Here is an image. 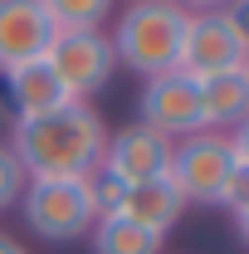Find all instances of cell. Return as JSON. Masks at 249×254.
I'll return each instance as SVG.
<instances>
[{
  "label": "cell",
  "mask_w": 249,
  "mask_h": 254,
  "mask_svg": "<svg viewBox=\"0 0 249 254\" xmlns=\"http://www.w3.org/2000/svg\"><path fill=\"white\" fill-rule=\"evenodd\" d=\"M200 113H205V132H235L249 118V78L245 68H230L215 78H200Z\"/></svg>",
  "instance_id": "obj_11"
},
{
  "label": "cell",
  "mask_w": 249,
  "mask_h": 254,
  "mask_svg": "<svg viewBox=\"0 0 249 254\" xmlns=\"http://www.w3.org/2000/svg\"><path fill=\"white\" fill-rule=\"evenodd\" d=\"M181 210H186V195L171 186V176H156V181H147V186H132L123 200V215L137 225H147V230H156V235H166L171 225L181 220Z\"/></svg>",
  "instance_id": "obj_12"
},
{
  "label": "cell",
  "mask_w": 249,
  "mask_h": 254,
  "mask_svg": "<svg viewBox=\"0 0 249 254\" xmlns=\"http://www.w3.org/2000/svg\"><path fill=\"white\" fill-rule=\"evenodd\" d=\"M235 171V152H230V137L225 132H195V137H181L171 142V186L200 205H220V190H225V176Z\"/></svg>",
  "instance_id": "obj_4"
},
{
  "label": "cell",
  "mask_w": 249,
  "mask_h": 254,
  "mask_svg": "<svg viewBox=\"0 0 249 254\" xmlns=\"http://www.w3.org/2000/svg\"><path fill=\"white\" fill-rule=\"evenodd\" d=\"M54 25L39 0H0V73L20 68L30 59H44L54 44Z\"/></svg>",
  "instance_id": "obj_9"
},
{
  "label": "cell",
  "mask_w": 249,
  "mask_h": 254,
  "mask_svg": "<svg viewBox=\"0 0 249 254\" xmlns=\"http://www.w3.org/2000/svg\"><path fill=\"white\" fill-rule=\"evenodd\" d=\"M166 166H171V142H166L161 132H152V127H142V123L113 132L108 147H103V161H98V171L113 176V181L127 186V190L166 176Z\"/></svg>",
  "instance_id": "obj_8"
},
{
  "label": "cell",
  "mask_w": 249,
  "mask_h": 254,
  "mask_svg": "<svg viewBox=\"0 0 249 254\" xmlns=\"http://www.w3.org/2000/svg\"><path fill=\"white\" fill-rule=\"evenodd\" d=\"M25 181H30V176H25V166H20L15 152L0 142V210H5V205H15V200L25 195Z\"/></svg>",
  "instance_id": "obj_15"
},
{
  "label": "cell",
  "mask_w": 249,
  "mask_h": 254,
  "mask_svg": "<svg viewBox=\"0 0 249 254\" xmlns=\"http://www.w3.org/2000/svg\"><path fill=\"white\" fill-rule=\"evenodd\" d=\"M235 225H240V240L249 245V210H240V215H235Z\"/></svg>",
  "instance_id": "obj_20"
},
{
  "label": "cell",
  "mask_w": 249,
  "mask_h": 254,
  "mask_svg": "<svg viewBox=\"0 0 249 254\" xmlns=\"http://www.w3.org/2000/svg\"><path fill=\"white\" fill-rule=\"evenodd\" d=\"M245 54H249V44L240 39V30L230 25V15H225V10H205V15H190L176 73H186V78L200 83V78H215V73L240 68Z\"/></svg>",
  "instance_id": "obj_6"
},
{
  "label": "cell",
  "mask_w": 249,
  "mask_h": 254,
  "mask_svg": "<svg viewBox=\"0 0 249 254\" xmlns=\"http://www.w3.org/2000/svg\"><path fill=\"white\" fill-rule=\"evenodd\" d=\"M5 93L15 103L20 123L25 118H44V113H54L63 103H73L68 88L59 83V73L49 68V59H30V64H20V68H10L5 73Z\"/></svg>",
  "instance_id": "obj_10"
},
{
  "label": "cell",
  "mask_w": 249,
  "mask_h": 254,
  "mask_svg": "<svg viewBox=\"0 0 249 254\" xmlns=\"http://www.w3.org/2000/svg\"><path fill=\"white\" fill-rule=\"evenodd\" d=\"M39 5H44L49 25L59 34H68V30H103V25H108V10H113V0H39Z\"/></svg>",
  "instance_id": "obj_14"
},
{
  "label": "cell",
  "mask_w": 249,
  "mask_h": 254,
  "mask_svg": "<svg viewBox=\"0 0 249 254\" xmlns=\"http://www.w3.org/2000/svg\"><path fill=\"white\" fill-rule=\"evenodd\" d=\"M108 127L88 103H63L44 118L15 123L10 152L30 181H88L103 161Z\"/></svg>",
  "instance_id": "obj_1"
},
{
  "label": "cell",
  "mask_w": 249,
  "mask_h": 254,
  "mask_svg": "<svg viewBox=\"0 0 249 254\" xmlns=\"http://www.w3.org/2000/svg\"><path fill=\"white\" fill-rule=\"evenodd\" d=\"M230 152H235V161H240V166H249V118L230 132Z\"/></svg>",
  "instance_id": "obj_17"
},
{
  "label": "cell",
  "mask_w": 249,
  "mask_h": 254,
  "mask_svg": "<svg viewBox=\"0 0 249 254\" xmlns=\"http://www.w3.org/2000/svg\"><path fill=\"white\" fill-rule=\"evenodd\" d=\"M220 205H230L235 215H240V210H249V166H240V161H235V171L225 176V190H220Z\"/></svg>",
  "instance_id": "obj_16"
},
{
  "label": "cell",
  "mask_w": 249,
  "mask_h": 254,
  "mask_svg": "<svg viewBox=\"0 0 249 254\" xmlns=\"http://www.w3.org/2000/svg\"><path fill=\"white\" fill-rule=\"evenodd\" d=\"M161 240L166 235L127 220V215L93 220V254H161Z\"/></svg>",
  "instance_id": "obj_13"
},
{
  "label": "cell",
  "mask_w": 249,
  "mask_h": 254,
  "mask_svg": "<svg viewBox=\"0 0 249 254\" xmlns=\"http://www.w3.org/2000/svg\"><path fill=\"white\" fill-rule=\"evenodd\" d=\"M240 68H245V78H249V54H245V64H240Z\"/></svg>",
  "instance_id": "obj_21"
},
{
  "label": "cell",
  "mask_w": 249,
  "mask_h": 254,
  "mask_svg": "<svg viewBox=\"0 0 249 254\" xmlns=\"http://www.w3.org/2000/svg\"><path fill=\"white\" fill-rule=\"evenodd\" d=\"M186 25H190V15L176 0H132L118 15L108 39H113V54H118L123 68L142 73V78H156V73L176 68Z\"/></svg>",
  "instance_id": "obj_2"
},
{
  "label": "cell",
  "mask_w": 249,
  "mask_h": 254,
  "mask_svg": "<svg viewBox=\"0 0 249 254\" xmlns=\"http://www.w3.org/2000/svg\"><path fill=\"white\" fill-rule=\"evenodd\" d=\"M142 127L161 132L166 142H181L205 132V113H200V83L186 73H156L142 88Z\"/></svg>",
  "instance_id": "obj_7"
},
{
  "label": "cell",
  "mask_w": 249,
  "mask_h": 254,
  "mask_svg": "<svg viewBox=\"0 0 249 254\" xmlns=\"http://www.w3.org/2000/svg\"><path fill=\"white\" fill-rule=\"evenodd\" d=\"M0 254H25V250H20V240H15V235H5V230H0Z\"/></svg>",
  "instance_id": "obj_19"
},
{
  "label": "cell",
  "mask_w": 249,
  "mask_h": 254,
  "mask_svg": "<svg viewBox=\"0 0 249 254\" xmlns=\"http://www.w3.org/2000/svg\"><path fill=\"white\" fill-rule=\"evenodd\" d=\"M49 68L59 73V83L68 88L73 103H88L93 93H103L118 73V54H113V39L103 30H68L54 34L49 44Z\"/></svg>",
  "instance_id": "obj_3"
},
{
  "label": "cell",
  "mask_w": 249,
  "mask_h": 254,
  "mask_svg": "<svg viewBox=\"0 0 249 254\" xmlns=\"http://www.w3.org/2000/svg\"><path fill=\"white\" fill-rule=\"evenodd\" d=\"M176 5H181L186 15H205V10H225L230 0H176Z\"/></svg>",
  "instance_id": "obj_18"
},
{
  "label": "cell",
  "mask_w": 249,
  "mask_h": 254,
  "mask_svg": "<svg viewBox=\"0 0 249 254\" xmlns=\"http://www.w3.org/2000/svg\"><path fill=\"white\" fill-rule=\"evenodd\" d=\"M88 181H25V225L44 240H78L93 230Z\"/></svg>",
  "instance_id": "obj_5"
}]
</instances>
